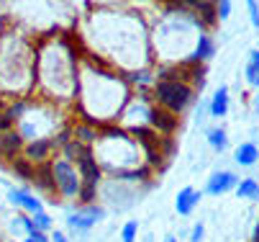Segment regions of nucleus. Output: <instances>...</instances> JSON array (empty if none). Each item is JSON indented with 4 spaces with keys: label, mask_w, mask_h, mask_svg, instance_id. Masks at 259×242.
<instances>
[{
    "label": "nucleus",
    "mask_w": 259,
    "mask_h": 242,
    "mask_svg": "<svg viewBox=\"0 0 259 242\" xmlns=\"http://www.w3.org/2000/svg\"><path fill=\"white\" fill-rule=\"evenodd\" d=\"M154 100H157L159 109H164L172 116H177V114L190 109V103L195 100V90H193L190 83H185V80L154 83Z\"/></svg>",
    "instance_id": "f257e3e1"
},
{
    "label": "nucleus",
    "mask_w": 259,
    "mask_h": 242,
    "mask_svg": "<svg viewBox=\"0 0 259 242\" xmlns=\"http://www.w3.org/2000/svg\"><path fill=\"white\" fill-rule=\"evenodd\" d=\"M49 172H52L54 191H57L62 198H67V201H77L80 188H82V181H80L77 167L72 165V162H67L64 157H52Z\"/></svg>",
    "instance_id": "f03ea898"
},
{
    "label": "nucleus",
    "mask_w": 259,
    "mask_h": 242,
    "mask_svg": "<svg viewBox=\"0 0 259 242\" xmlns=\"http://www.w3.org/2000/svg\"><path fill=\"white\" fill-rule=\"evenodd\" d=\"M105 219V209L103 206H98V203H90V206H77V209H69V214H67V227L75 232V234H80V237H85L95 224H100Z\"/></svg>",
    "instance_id": "7ed1b4c3"
},
{
    "label": "nucleus",
    "mask_w": 259,
    "mask_h": 242,
    "mask_svg": "<svg viewBox=\"0 0 259 242\" xmlns=\"http://www.w3.org/2000/svg\"><path fill=\"white\" fill-rule=\"evenodd\" d=\"M54 152H57L54 140H36V142H26L23 145V157L31 165H47V162H52Z\"/></svg>",
    "instance_id": "20e7f679"
},
{
    "label": "nucleus",
    "mask_w": 259,
    "mask_h": 242,
    "mask_svg": "<svg viewBox=\"0 0 259 242\" xmlns=\"http://www.w3.org/2000/svg\"><path fill=\"white\" fill-rule=\"evenodd\" d=\"M8 201L13 206H18V209L28 212V217L44 212V201L36 196V193H31L28 188H8Z\"/></svg>",
    "instance_id": "39448f33"
},
{
    "label": "nucleus",
    "mask_w": 259,
    "mask_h": 242,
    "mask_svg": "<svg viewBox=\"0 0 259 242\" xmlns=\"http://www.w3.org/2000/svg\"><path fill=\"white\" fill-rule=\"evenodd\" d=\"M236 186H239L236 172H231V170H215L213 176L208 178V183H205V193H210V196H221V193L234 191Z\"/></svg>",
    "instance_id": "423d86ee"
},
{
    "label": "nucleus",
    "mask_w": 259,
    "mask_h": 242,
    "mask_svg": "<svg viewBox=\"0 0 259 242\" xmlns=\"http://www.w3.org/2000/svg\"><path fill=\"white\" fill-rule=\"evenodd\" d=\"M146 124H149L157 134H172L177 129V116H172L169 111H164L159 106H149V111H146Z\"/></svg>",
    "instance_id": "0eeeda50"
},
{
    "label": "nucleus",
    "mask_w": 259,
    "mask_h": 242,
    "mask_svg": "<svg viewBox=\"0 0 259 242\" xmlns=\"http://www.w3.org/2000/svg\"><path fill=\"white\" fill-rule=\"evenodd\" d=\"M77 172H80V181H82L85 186H95V188H98V186L103 183V167L98 165L93 150L77 162Z\"/></svg>",
    "instance_id": "6e6552de"
},
{
    "label": "nucleus",
    "mask_w": 259,
    "mask_h": 242,
    "mask_svg": "<svg viewBox=\"0 0 259 242\" xmlns=\"http://www.w3.org/2000/svg\"><path fill=\"white\" fill-rule=\"evenodd\" d=\"M213 54H215V44H213V39L208 37L205 31H200V33H198V42H195L193 54H190L188 59H185L182 64H203V62H208Z\"/></svg>",
    "instance_id": "1a4fd4ad"
},
{
    "label": "nucleus",
    "mask_w": 259,
    "mask_h": 242,
    "mask_svg": "<svg viewBox=\"0 0 259 242\" xmlns=\"http://www.w3.org/2000/svg\"><path fill=\"white\" fill-rule=\"evenodd\" d=\"M23 140H21V134L16 131V129H11V131H3L0 134V157L3 160H16L18 157V152H23Z\"/></svg>",
    "instance_id": "9d476101"
},
{
    "label": "nucleus",
    "mask_w": 259,
    "mask_h": 242,
    "mask_svg": "<svg viewBox=\"0 0 259 242\" xmlns=\"http://www.w3.org/2000/svg\"><path fill=\"white\" fill-rule=\"evenodd\" d=\"M200 203V193L195 191V188H182L180 193H177V198H175V209H177V214L180 217H190L193 212H195V206Z\"/></svg>",
    "instance_id": "9b49d317"
},
{
    "label": "nucleus",
    "mask_w": 259,
    "mask_h": 242,
    "mask_svg": "<svg viewBox=\"0 0 259 242\" xmlns=\"http://www.w3.org/2000/svg\"><path fill=\"white\" fill-rule=\"evenodd\" d=\"M208 111H210L213 119H221V116L229 114V88H226V85H221V88L213 93V98L208 100Z\"/></svg>",
    "instance_id": "f8f14e48"
},
{
    "label": "nucleus",
    "mask_w": 259,
    "mask_h": 242,
    "mask_svg": "<svg viewBox=\"0 0 259 242\" xmlns=\"http://www.w3.org/2000/svg\"><path fill=\"white\" fill-rule=\"evenodd\" d=\"M234 160H236V165H241V167H251V165L259 162V147H256L254 142H241V145L234 150Z\"/></svg>",
    "instance_id": "ddd939ff"
},
{
    "label": "nucleus",
    "mask_w": 259,
    "mask_h": 242,
    "mask_svg": "<svg viewBox=\"0 0 259 242\" xmlns=\"http://www.w3.org/2000/svg\"><path fill=\"white\" fill-rule=\"evenodd\" d=\"M72 140H77L80 145H85V147H93L95 142H98V136H100V129L98 126H93V124H85V121H80V124H75L72 126Z\"/></svg>",
    "instance_id": "4468645a"
},
{
    "label": "nucleus",
    "mask_w": 259,
    "mask_h": 242,
    "mask_svg": "<svg viewBox=\"0 0 259 242\" xmlns=\"http://www.w3.org/2000/svg\"><path fill=\"white\" fill-rule=\"evenodd\" d=\"M190 8L195 11V18L200 21V26H213L218 18H215V3H208V0H195V3H190Z\"/></svg>",
    "instance_id": "2eb2a0df"
},
{
    "label": "nucleus",
    "mask_w": 259,
    "mask_h": 242,
    "mask_svg": "<svg viewBox=\"0 0 259 242\" xmlns=\"http://www.w3.org/2000/svg\"><path fill=\"white\" fill-rule=\"evenodd\" d=\"M88 152H90V147L80 145L77 140H69V142L62 147V157H64L67 162H72V165H75V162H80V160H82Z\"/></svg>",
    "instance_id": "dca6fc26"
},
{
    "label": "nucleus",
    "mask_w": 259,
    "mask_h": 242,
    "mask_svg": "<svg viewBox=\"0 0 259 242\" xmlns=\"http://www.w3.org/2000/svg\"><path fill=\"white\" fill-rule=\"evenodd\" d=\"M208 145L213 147V152H224L226 147H229V136H226V129L224 126H213V129H208Z\"/></svg>",
    "instance_id": "f3484780"
},
{
    "label": "nucleus",
    "mask_w": 259,
    "mask_h": 242,
    "mask_svg": "<svg viewBox=\"0 0 259 242\" xmlns=\"http://www.w3.org/2000/svg\"><path fill=\"white\" fill-rule=\"evenodd\" d=\"M126 83L128 85H139V90L146 93V88H149V85L154 88V75L149 70H134V73L126 75Z\"/></svg>",
    "instance_id": "a211bd4d"
},
{
    "label": "nucleus",
    "mask_w": 259,
    "mask_h": 242,
    "mask_svg": "<svg viewBox=\"0 0 259 242\" xmlns=\"http://www.w3.org/2000/svg\"><path fill=\"white\" fill-rule=\"evenodd\" d=\"M239 198H249V201H259V183L254 178H244L239 181V186L234 188Z\"/></svg>",
    "instance_id": "6ab92c4d"
},
{
    "label": "nucleus",
    "mask_w": 259,
    "mask_h": 242,
    "mask_svg": "<svg viewBox=\"0 0 259 242\" xmlns=\"http://www.w3.org/2000/svg\"><path fill=\"white\" fill-rule=\"evenodd\" d=\"M28 109H31V103H28L26 98H18V100H13L11 106L6 109V116H8L13 124H18V121H21V119L28 114Z\"/></svg>",
    "instance_id": "aec40b11"
},
{
    "label": "nucleus",
    "mask_w": 259,
    "mask_h": 242,
    "mask_svg": "<svg viewBox=\"0 0 259 242\" xmlns=\"http://www.w3.org/2000/svg\"><path fill=\"white\" fill-rule=\"evenodd\" d=\"M11 167H13L16 176H21L23 181H33V176H36V165H31L26 157H16L11 162Z\"/></svg>",
    "instance_id": "412c9836"
},
{
    "label": "nucleus",
    "mask_w": 259,
    "mask_h": 242,
    "mask_svg": "<svg viewBox=\"0 0 259 242\" xmlns=\"http://www.w3.org/2000/svg\"><path fill=\"white\" fill-rule=\"evenodd\" d=\"M31 219H33V224H36V229H39V232H44V234L54 229V222H52V217H49L47 212H39V214H33Z\"/></svg>",
    "instance_id": "4be33fe9"
},
{
    "label": "nucleus",
    "mask_w": 259,
    "mask_h": 242,
    "mask_svg": "<svg viewBox=\"0 0 259 242\" xmlns=\"http://www.w3.org/2000/svg\"><path fill=\"white\" fill-rule=\"evenodd\" d=\"M136 234H139V222L136 219H128L121 227V242H136Z\"/></svg>",
    "instance_id": "5701e85b"
},
{
    "label": "nucleus",
    "mask_w": 259,
    "mask_h": 242,
    "mask_svg": "<svg viewBox=\"0 0 259 242\" xmlns=\"http://www.w3.org/2000/svg\"><path fill=\"white\" fill-rule=\"evenodd\" d=\"M244 78H246V85L249 88H259V62H249L246 64Z\"/></svg>",
    "instance_id": "b1692460"
},
{
    "label": "nucleus",
    "mask_w": 259,
    "mask_h": 242,
    "mask_svg": "<svg viewBox=\"0 0 259 242\" xmlns=\"http://www.w3.org/2000/svg\"><path fill=\"white\" fill-rule=\"evenodd\" d=\"M231 16V3L229 0H221V3H215V18L218 21H226Z\"/></svg>",
    "instance_id": "393cba45"
},
{
    "label": "nucleus",
    "mask_w": 259,
    "mask_h": 242,
    "mask_svg": "<svg viewBox=\"0 0 259 242\" xmlns=\"http://www.w3.org/2000/svg\"><path fill=\"white\" fill-rule=\"evenodd\" d=\"M11 232L26 234V214H16V217L11 219Z\"/></svg>",
    "instance_id": "a878e982"
},
{
    "label": "nucleus",
    "mask_w": 259,
    "mask_h": 242,
    "mask_svg": "<svg viewBox=\"0 0 259 242\" xmlns=\"http://www.w3.org/2000/svg\"><path fill=\"white\" fill-rule=\"evenodd\" d=\"M246 8H249V21H251V26H254V28H259V3L249 0Z\"/></svg>",
    "instance_id": "bb28decb"
},
{
    "label": "nucleus",
    "mask_w": 259,
    "mask_h": 242,
    "mask_svg": "<svg viewBox=\"0 0 259 242\" xmlns=\"http://www.w3.org/2000/svg\"><path fill=\"white\" fill-rule=\"evenodd\" d=\"M203 237H205V227H203V222H198L190 232V242H203Z\"/></svg>",
    "instance_id": "cd10ccee"
},
{
    "label": "nucleus",
    "mask_w": 259,
    "mask_h": 242,
    "mask_svg": "<svg viewBox=\"0 0 259 242\" xmlns=\"http://www.w3.org/2000/svg\"><path fill=\"white\" fill-rule=\"evenodd\" d=\"M13 129V121L6 116V111H0V134H3V131H11Z\"/></svg>",
    "instance_id": "c85d7f7f"
},
{
    "label": "nucleus",
    "mask_w": 259,
    "mask_h": 242,
    "mask_svg": "<svg viewBox=\"0 0 259 242\" xmlns=\"http://www.w3.org/2000/svg\"><path fill=\"white\" fill-rule=\"evenodd\" d=\"M49 242H69V237H67L62 229H52V237H49Z\"/></svg>",
    "instance_id": "c756f323"
},
{
    "label": "nucleus",
    "mask_w": 259,
    "mask_h": 242,
    "mask_svg": "<svg viewBox=\"0 0 259 242\" xmlns=\"http://www.w3.org/2000/svg\"><path fill=\"white\" fill-rule=\"evenodd\" d=\"M251 242H259V224H256L254 232H251Z\"/></svg>",
    "instance_id": "7c9ffc66"
},
{
    "label": "nucleus",
    "mask_w": 259,
    "mask_h": 242,
    "mask_svg": "<svg viewBox=\"0 0 259 242\" xmlns=\"http://www.w3.org/2000/svg\"><path fill=\"white\" fill-rule=\"evenodd\" d=\"M162 242H177V237H172V234H167V237H164Z\"/></svg>",
    "instance_id": "2f4dec72"
},
{
    "label": "nucleus",
    "mask_w": 259,
    "mask_h": 242,
    "mask_svg": "<svg viewBox=\"0 0 259 242\" xmlns=\"http://www.w3.org/2000/svg\"><path fill=\"white\" fill-rule=\"evenodd\" d=\"M254 109L259 111V93H256V98H254Z\"/></svg>",
    "instance_id": "473e14b6"
},
{
    "label": "nucleus",
    "mask_w": 259,
    "mask_h": 242,
    "mask_svg": "<svg viewBox=\"0 0 259 242\" xmlns=\"http://www.w3.org/2000/svg\"><path fill=\"white\" fill-rule=\"evenodd\" d=\"M23 242H36V239H33V237H26V239H23Z\"/></svg>",
    "instance_id": "72a5a7b5"
},
{
    "label": "nucleus",
    "mask_w": 259,
    "mask_h": 242,
    "mask_svg": "<svg viewBox=\"0 0 259 242\" xmlns=\"http://www.w3.org/2000/svg\"><path fill=\"white\" fill-rule=\"evenodd\" d=\"M13 242H16V239H13Z\"/></svg>",
    "instance_id": "f704fd0d"
}]
</instances>
